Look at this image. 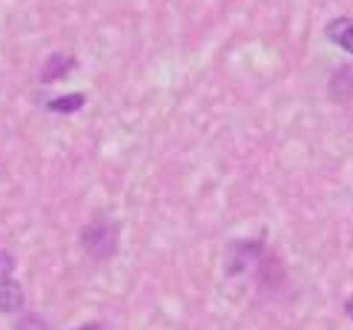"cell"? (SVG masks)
Returning <instances> with one entry per match:
<instances>
[{"label":"cell","mask_w":353,"mask_h":330,"mask_svg":"<svg viewBox=\"0 0 353 330\" xmlns=\"http://www.w3.org/2000/svg\"><path fill=\"white\" fill-rule=\"evenodd\" d=\"M118 236H121V227L115 221L98 218V221L86 224V227L81 230V245L92 258L101 262V258H110L118 250Z\"/></svg>","instance_id":"1"},{"label":"cell","mask_w":353,"mask_h":330,"mask_svg":"<svg viewBox=\"0 0 353 330\" xmlns=\"http://www.w3.org/2000/svg\"><path fill=\"white\" fill-rule=\"evenodd\" d=\"M261 256H264V247L259 245V241H236V245L230 247V253H227V273L250 270L261 262Z\"/></svg>","instance_id":"2"},{"label":"cell","mask_w":353,"mask_h":330,"mask_svg":"<svg viewBox=\"0 0 353 330\" xmlns=\"http://www.w3.org/2000/svg\"><path fill=\"white\" fill-rule=\"evenodd\" d=\"M21 307H23V287L17 285V282H12V279L0 282V313L12 316Z\"/></svg>","instance_id":"3"},{"label":"cell","mask_w":353,"mask_h":330,"mask_svg":"<svg viewBox=\"0 0 353 330\" xmlns=\"http://www.w3.org/2000/svg\"><path fill=\"white\" fill-rule=\"evenodd\" d=\"M327 38L353 55V21H347V17H336V21L327 26Z\"/></svg>","instance_id":"4"},{"label":"cell","mask_w":353,"mask_h":330,"mask_svg":"<svg viewBox=\"0 0 353 330\" xmlns=\"http://www.w3.org/2000/svg\"><path fill=\"white\" fill-rule=\"evenodd\" d=\"M75 69V61L69 58V55H52L49 61H46V66H43V72H41V78L46 81V83H52V81H58V78H63V75H69Z\"/></svg>","instance_id":"5"},{"label":"cell","mask_w":353,"mask_h":330,"mask_svg":"<svg viewBox=\"0 0 353 330\" xmlns=\"http://www.w3.org/2000/svg\"><path fill=\"white\" fill-rule=\"evenodd\" d=\"M330 92L336 101H350L353 98V66L339 69L336 78H333V83H330Z\"/></svg>","instance_id":"6"},{"label":"cell","mask_w":353,"mask_h":330,"mask_svg":"<svg viewBox=\"0 0 353 330\" xmlns=\"http://www.w3.org/2000/svg\"><path fill=\"white\" fill-rule=\"evenodd\" d=\"M83 95L81 92H72V95H63V98H55V101H49L46 103V110L49 112H78L83 107Z\"/></svg>","instance_id":"7"},{"label":"cell","mask_w":353,"mask_h":330,"mask_svg":"<svg viewBox=\"0 0 353 330\" xmlns=\"http://www.w3.org/2000/svg\"><path fill=\"white\" fill-rule=\"evenodd\" d=\"M14 330H49V327H46V322H43L41 316L26 313V316H21V319H17Z\"/></svg>","instance_id":"8"},{"label":"cell","mask_w":353,"mask_h":330,"mask_svg":"<svg viewBox=\"0 0 353 330\" xmlns=\"http://www.w3.org/2000/svg\"><path fill=\"white\" fill-rule=\"evenodd\" d=\"M12 270H14V258H12V253L0 250V282H6L9 276H12Z\"/></svg>","instance_id":"9"},{"label":"cell","mask_w":353,"mask_h":330,"mask_svg":"<svg viewBox=\"0 0 353 330\" xmlns=\"http://www.w3.org/2000/svg\"><path fill=\"white\" fill-rule=\"evenodd\" d=\"M78 330H107L103 324H83V327H78Z\"/></svg>","instance_id":"10"},{"label":"cell","mask_w":353,"mask_h":330,"mask_svg":"<svg viewBox=\"0 0 353 330\" xmlns=\"http://www.w3.org/2000/svg\"><path fill=\"white\" fill-rule=\"evenodd\" d=\"M345 310H347V316H350V319H353V296H350V299H347V302H345Z\"/></svg>","instance_id":"11"}]
</instances>
